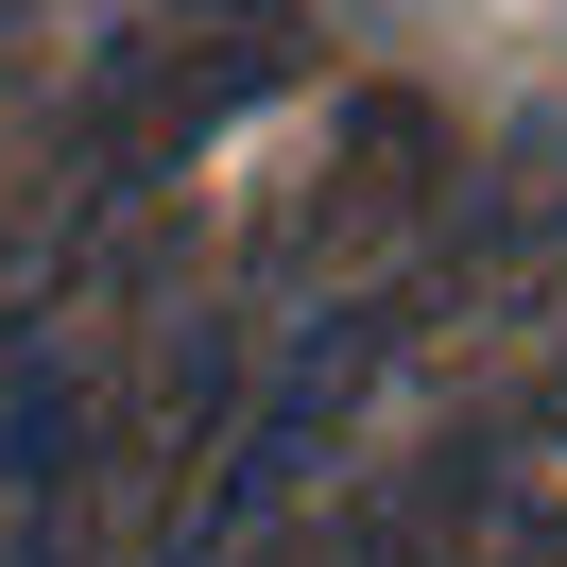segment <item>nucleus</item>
<instances>
[{
  "label": "nucleus",
  "mask_w": 567,
  "mask_h": 567,
  "mask_svg": "<svg viewBox=\"0 0 567 567\" xmlns=\"http://www.w3.org/2000/svg\"><path fill=\"white\" fill-rule=\"evenodd\" d=\"M276 70H292V0H173V18L104 35L86 121H104V155H121V173H173V155H207L224 121L276 86Z\"/></svg>",
  "instance_id": "1"
}]
</instances>
